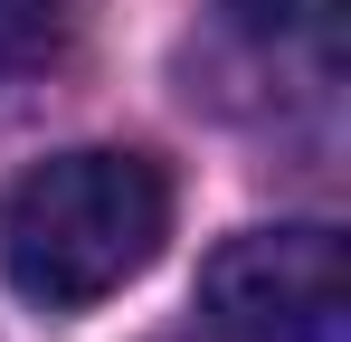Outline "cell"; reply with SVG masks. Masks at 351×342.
<instances>
[{"mask_svg": "<svg viewBox=\"0 0 351 342\" xmlns=\"http://www.w3.org/2000/svg\"><path fill=\"white\" fill-rule=\"evenodd\" d=\"M171 238V181L152 152L86 143L48 152L0 190V276L38 314H86L133 285Z\"/></svg>", "mask_w": 351, "mask_h": 342, "instance_id": "obj_1", "label": "cell"}, {"mask_svg": "<svg viewBox=\"0 0 351 342\" xmlns=\"http://www.w3.org/2000/svg\"><path fill=\"white\" fill-rule=\"evenodd\" d=\"M209 333L228 342H351V266L323 219L237 228L199 266Z\"/></svg>", "mask_w": 351, "mask_h": 342, "instance_id": "obj_2", "label": "cell"}, {"mask_svg": "<svg viewBox=\"0 0 351 342\" xmlns=\"http://www.w3.org/2000/svg\"><path fill=\"white\" fill-rule=\"evenodd\" d=\"M199 76L219 105L237 86H256V105H276V95L323 105L342 86V0H209Z\"/></svg>", "mask_w": 351, "mask_h": 342, "instance_id": "obj_3", "label": "cell"}, {"mask_svg": "<svg viewBox=\"0 0 351 342\" xmlns=\"http://www.w3.org/2000/svg\"><path fill=\"white\" fill-rule=\"evenodd\" d=\"M66 48V0H0V86L38 76Z\"/></svg>", "mask_w": 351, "mask_h": 342, "instance_id": "obj_4", "label": "cell"}, {"mask_svg": "<svg viewBox=\"0 0 351 342\" xmlns=\"http://www.w3.org/2000/svg\"><path fill=\"white\" fill-rule=\"evenodd\" d=\"M171 342H199V333H171ZM209 342H228V333H209Z\"/></svg>", "mask_w": 351, "mask_h": 342, "instance_id": "obj_5", "label": "cell"}]
</instances>
